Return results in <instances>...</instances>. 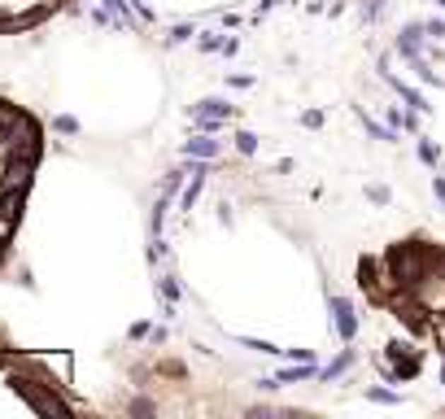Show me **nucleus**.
<instances>
[{"instance_id": "obj_3", "label": "nucleus", "mask_w": 445, "mask_h": 419, "mask_svg": "<svg viewBox=\"0 0 445 419\" xmlns=\"http://www.w3.org/2000/svg\"><path fill=\"white\" fill-rule=\"evenodd\" d=\"M201 188H205V171L197 166V171H192V183H188V188H183V197H179V205H183V210H192V201L201 197Z\"/></svg>"}, {"instance_id": "obj_4", "label": "nucleus", "mask_w": 445, "mask_h": 419, "mask_svg": "<svg viewBox=\"0 0 445 419\" xmlns=\"http://www.w3.org/2000/svg\"><path fill=\"white\" fill-rule=\"evenodd\" d=\"M52 127H57V131H66V136H74V131H79V122H74V118H57Z\"/></svg>"}, {"instance_id": "obj_2", "label": "nucleus", "mask_w": 445, "mask_h": 419, "mask_svg": "<svg viewBox=\"0 0 445 419\" xmlns=\"http://www.w3.org/2000/svg\"><path fill=\"white\" fill-rule=\"evenodd\" d=\"M183 153H188V157H219L223 144H219V140H209V136H192L188 144H183Z\"/></svg>"}, {"instance_id": "obj_1", "label": "nucleus", "mask_w": 445, "mask_h": 419, "mask_svg": "<svg viewBox=\"0 0 445 419\" xmlns=\"http://www.w3.org/2000/svg\"><path fill=\"white\" fill-rule=\"evenodd\" d=\"M358 284L376 306H388L415 336L445 354V245L398 241L376 258H362Z\"/></svg>"}, {"instance_id": "obj_5", "label": "nucleus", "mask_w": 445, "mask_h": 419, "mask_svg": "<svg viewBox=\"0 0 445 419\" xmlns=\"http://www.w3.org/2000/svg\"><path fill=\"white\" fill-rule=\"evenodd\" d=\"M236 140H241V153H253V136H249V131H241Z\"/></svg>"}]
</instances>
